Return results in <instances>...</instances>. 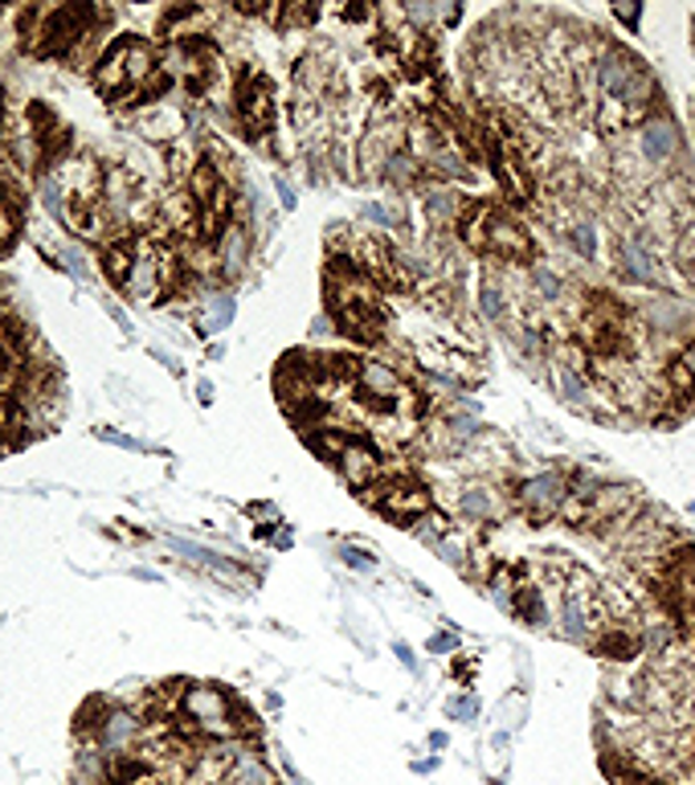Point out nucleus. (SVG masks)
<instances>
[{
	"label": "nucleus",
	"instance_id": "obj_22",
	"mask_svg": "<svg viewBox=\"0 0 695 785\" xmlns=\"http://www.w3.org/2000/svg\"><path fill=\"white\" fill-rule=\"evenodd\" d=\"M692 765H695V745H692Z\"/></svg>",
	"mask_w": 695,
	"mask_h": 785
},
{
	"label": "nucleus",
	"instance_id": "obj_10",
	"mask_svg": "<svg viewBox=\"0 0 695 785\" xmlns=\"http://www.w3.org/2000/svg\"><path fill=\"white\" fill-rule=\"evenodd\" d=\"M234 103H237V119H242L246 135L263 140L266 131L275 128V115H278L275 82L266 79L258 65L242 70V79H237V86H234Z\"/></svg>",
	"mask_w": 695,
	"mask_h": 785
},
{
	"label": "nucleus",
	"instance_id": "obj_18",
	"mask_svg": "<svg viewBox=\"0 0 695 785\" xmlns=\"http://www.w3.org/2000/svg\"><path fill=\"white\" fill-rule=\"evenodd\" d=\"M679 271L695 283V237L679 242Z\"/></svg>",
	"mask_w": 695,
	"mask_h": 785
},
{
	"label": "nucleus",
	"instance_id": "obj_15",
	"mask_svg": "<svg viewBox=\"0 0 695 785\" xmlns=\"http://www.w3.org/2000/svg\"><path fill=\"white\" fill-rule=\"evenodd\" d=\"M643 156L651 160V164H663V160L675 152V131L667 128V123H643Z\"/></svg>",
	"mask_w": 695,
	"mask_h": 785
},
{
	"label": "nucleus",
	"instance_id": "obj_14",
	"mask_svg": "<svg viewBox=\"0 0 695 785\" xmlns=\"http://www.w3.org/2000/svg\"><path fill=\"white\" fill-rule=\"evenodd\" d=\"M564 479L561 475H544V479H532V483H524L520 491H515V503H520V511H524L528 520H549V516H556V511L564 508V499H569V491H564Z\"/></svg>",
	"mask_w": 695,
	"mask_h": 785
},
{
	"label": "nucleus",
	"instance_id": "obj_6",
	"mask_svg": "<svg viewBox=\"0 0 695 785\" xmlns=\"http://www.w3.org/2000/svg\"><path fill=\"white\" fill-rule=\"evenodd\" d=\"M176 712L181 720H188V728H197L205 736H237L246 733V724H242V712L222 687H213V683H193L188 692H176Z\"/></svg>",
	"mask_w": 695,
	"mask_h": 785
},
{
	"label": "nucleus",
	"instance_id": "obj_21",
	"mask_svg": "<svg viewBox=\"0 0 695 785\" xmlns=\"http://www.w3.org/2000/svg\"><path fill=\"white\" fill-rule=\"evenodd\" d=\"M4 373H9V353L0 348V380H4Z\"/></svg>",
	"mask_w": 695,
	"mask_h": 785
},
{
	"label": "nucleus",
	"instance_id": "obj_4",
	"mask_svg": "<svg viewBox=\"0 0 695 785\" xmlns=\"http://www.w3.org/2000/svg\"><path fill=\"white\" fill-rule=\"evenodd\" d=\"M328 307L344 336H352L360 344H377L385 336V319H389L385 315V295L377 290V283H368L348 262H331Z\"/></svg>",
	"mask_w": 695,
	"mask_h": 785
},
{
	"label": "nucleus",
	"instance_id": "obj_16",
	"mask_svg": "<svg viewBox=\"0 0 695 785\" xmlns=\"http://www.w3.org/2000/svg\"><path fill=\"white\" fill-rule=\"evenodd\" d=\"M671 385H675V392H683V397H695V340L687 344L679 353V360L671 365Z\"/></svg>",
	"mask_w": 695,
	"mask_h": 785
},
{
	"label": "nucleus",
	"instance_id": "obj_3",
	"mask_svg": "<svg viewBox=\"0 0 695 785\" xmlns=\"http://www.w3.org/2000/svg\"><path fill=\"white\" fill-rule=\"evenodd\" d=\"M459 237L474 254L491 262H508V266H532L536 262V237L528 234V225L515 217L503 201L479 196L459 213Z\"/></svg>",
	"mask_w": 695,
	"mask_h": 785
},
{
	"label": "nucleus",
	"instance_id": "obj_19",
	"mask_svg": "<svg viewBox=\"0 0 695 785\" xmlns=\"http://www.w3.org/2000/svg\"><path fill=\"white\" fill-rule=\"evenodd\" d=\"M13 234H17V217H13V210H4L0 205V249L9 246L13 242Z\"/></svg>",
	"mask_w": 695,
	"mask_h": 785
},
{
	"label": "nucleus",
	"instance_id": "obj_13",
	"mask_svg": "<svg viewBox=\"0 0 695 785\" xmlns=\"http://www.w3.org/2000/svg\"><path fill=\"white\" fill-rule=\"evenodd\" d=\"M168 278H172V258H164L152 242H135L132 271L123 278V290L132 299H156L160 290L168 287Z\"/></svg>",
	"mask_w": 695,
	"mask_h": 785
},
{
	"label": "nucleus",
	"instance_id": "obj_8",
	"mask_svg": "<svg viewBox=\"0 0 695 785\" xmlns=\"http://www.w3.org/2000/svg\"><path fill=\"white\" fill-rule=\"evenodd\" d=\"M38 21H41L38 29H29V41H33V53H41V58L74 50V45L91 33V9H86V4H58V9H41Z\"/></svg>",
	"mask_w": 695,
	"mask_h": 785
},
{
	"label": "nucleus",
	"instance_id": "obj_7",
	"mask_svg": "<svg viewBox=\"0 0 695 785\" xmlns=\"http://www.w3.org/2000/svg\"><path fill=\"white\" fill-rule=\"evenodd\" d=\"M634 511V496L626 487H590V491H569L561 516L569 520V528H605V523L626 520Z\"/></svg>",
	"mask_w": 695,
	"mask_h": 785
},
{
	"label": "nucleus",
	"instance_id": "obj_12",
	"mask_svg": "<svg viewBox=\"0 0 695 785\" xmlns=\"http://www.w3.org/2000/svg\"><path fill=\"white\" fill-rule=\"evenodd\" d=\"M319 446L340 462V471L348 475L352 487H372L381 479V455L368 442H360V438H348V434H336V438H331L328 434V438H319Z\"/></svg>",
	"mask_w": 695,
	"mask_h": 785
},
{
	"label": "nucleus",
	"instance_id": "obj_2",
	"mask_svg": "<svg viewBox=\"0 0 695 785\" xmlns=\"http://www.w3.org/2000/svg\"><path fill=\"white\" fill-rule=\"evenodd\" d=\"M593 82H597V128L602 131H630L651 123L658 86L646 62H638L630 50L610 45L593 62Z\"/></svg>",
	"mask_w": 695,
	"mask_h": 785
},
{
	"label": "nucleus",
	"instance_id": "obj_11",
	"mask_svg": "<svg viewBox=\"0 0 695 785\" xmlns=\"http://www.w3.org/2000/svg\"><path fill=\"white\" fill-rule=\"evenodd\" d=\"M372 491H377V496H368L372 499V508L385 511V516L397 520V523H413L433 508V499H430V491H426V483H418L413 475H394V479H381Z\"/></svg>",
	"mask_w": 695,
	"mask_h": 785
},
{
	"label": "nucleus",
	"instance_id": "obj_20",
	"mask_svg": "<svg viewBox=\"0 0 695 785\" xmlns=\"http://www.w3.org/2000/svg\"><path fill=\"white\" fill-rule=\"evenodd\" d=\"M344 561H352V564H368V557H365V552L348 549V552H344Z\"/></svg>",
	"mask_w": 695,
	"mask_h": 785
},
{
	"label": "nucleus",
	"instance_id": "obj_17",
	"mask_svg": "<svg viewBox=\"0 0 695 785\" xmlns=\"http://www.w3.org/2000/svg\"><path fill=\"white\" fill-rule=\"evenodd\" d=\"M229 319H234V299L225 295V290H213L209 295V327H229Z\"/></svg>",
	"mask_w": 695,
	"mask_h": 785
},
{
	"label": "nucleus",
	"instance_id": "obj_5",
	"mask_svg": "<svg viewBox=\"0 0 695 785\" xmlns=\"http://www.w3.org/2000/svg\"><path fill=\"white\" fill-rule=\"evenodd\" d=\"M160 74L156 50L144 38H123L119 45L103 53V62L94 65V86L111 99V103H127L135 94H147L152 79Z\"/></svg>",
	"mask_w": 695,
	"mask_h": 785
},
{
	"label": "nucleus",
	"instance_id": "obj_1",
	"mask_svg": "<svg viewBox=\"0 0 695 785\" xmlns=\"http://www.w3.org/2000/svg\"><path fill=\"white\" fill-rule=\"evenodd\" d=\"M573 340H578V353L590 365V373L610 377V373L634 365V356L643 348V327H638V315L630 303H622L610 290H590L581 299Z\"/></svg>",
	"mask_w": 695,
	"mask_h": 785
},
{
	"label": "nucleus",
	"instance_id": "obj_9",
	"mask_svg": "<svg viewBox=\"0 0 695 785\" xmlns=\"http://www.w3.org/2000/svg\"><path fill=\"white\" fill-rule=\"evenodd\" d=\"M658 598L667 602L683 634L695 639V549L671 552L663 573H658Z\"/></svg>",
	"mask_w": 695,
	"mask_h": 785
}]
</instances>
